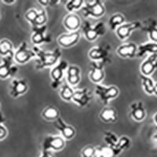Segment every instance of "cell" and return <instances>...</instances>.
I'll return each mask as SVG.
<instances>
[{
	"label": "cell",
	"mask_w": 157,
	"mask_h": 157,
	"mask_svg": "<svg viewBox=\"0 0 157 157\" xmlns=\"http://www.w3.org/2000/svg\"><path fill=\"white\" fill-rule=\"evenodd\" d=\"M32 50L36 54V68L37 69L54 67L60 61L61 52L59 48L54 49L53 51H45L39 47L34 46Z\"/></svg>",
	"instance_id": "obj_1"
},
{
	"label": "cell",
	"mask_w": 157,
	"mask_h": 157,
	"mask_svg": "<svg viewBox=\"0 0 157 157\" xmlns=\"http://www.w3.org/2000/svg\"><path fill=\"white\" fill-rule=\"evenodd\" d=\"M81 28L85 38L90 42L95 41L105 33V24L101 21L92 25L89 21L86 20L81 24Z\"/></svg>",
	"instance_id": "obj_2"
},
{
	"label": "cell",
	"mask_w": 157,
	"mask_h": 157,
	"mask_svg": "<svg viewBox=\"0 0 157 157\" xmlns=\"http://www.w3.org/2000/svg\"><path fill=\"white\" fill-rule=\"evenodd\" d=\"M82 10L83 12V16L86 17L100 18L105 13V6L100 0L84 1Z\"/></svg>",
	"instance_id": "obj_3"
},
{
	"label": "cell",
	"mask_w": 157,
	"mask_h": 157,
	"mask_svg": "<svg viewBox=\"0 0 157 157\" xmlns=\"http://www.w3.org/2000/svg\"><path fill=\"white\" fill-rule=\"evenodd\" d=\"M94 93L104 105H107L110 101L117 98L120 94V90L116 86H106L101 84H96Z\"/></svg>",
	"instance_id": "obj_4"
},
{
	"label": "cell",
	"mask_w": 157,
	"mask_h": 157,
	"mask_svg": "<svg viewBox=\"0 0 157 157\" xmlns=\"http://www.w3.org/2000/svg\"><path fill=\"white\" fill-rule=\"evenodd\" d=\"M110 50L111 47L108 45H99L92 47L90 50L88 55L91 61L101 62L105 64L112 61Z\"/></svg>",
	"instance_id": "obj_5"
},
{
	"label": "cell",
	"mask_w": 157,
	"mask_h": 157,
	"mask_svg": "<svg viewBox=\"0 0 157 157\" xmlns=\"http://www.w3.org/2000/svg\"><path fill=\"white\" fill-rule=\"evenodd\" d=\"M68 67V62L64 60H61L56 65L52 68L50 71V77H51V87L52 89L56 90L61 86L62 78H64V73Z\"/></svg>",
	"instance_id": "obj_6"
},
{
	"label": "cell",
	"mask_w": 157,
	"mask_h": 157,
	"mask_svg": "<svg viewBox=\"0 0 157 157\" xmlns=\"http://www.w3.org/2000/svg\"><path fill=\"white\" fill-rule=\"evenodd\" d=\"M35 57V52L29 48L26 42H22L13 54V60L20 64H26Z\"/></svg>",
	"instance_id": "obj_7"
},
{
	"label": "cell",
	"mask_w": 157,
	"mask_h": 157,
	"mask_svg": "<svg viewBox=\"0 0 157 157\" xmlns=\"http://www.w3.org/2000/svg\"><path fill=\"white\" fill-rule=\"evenodd\" d=\"M13 56L2 57L0 63V78L6 79L9 77L14 76L17 73L18 68L13 64Z\"/></svg>",
	"instance_id": "obj_8"
},
{
	"label": "cell",
	"mask_w": 157,
	"mask_h": 157,
	"mask_svg": "<svg viewBox=\"0 0 157 157\" xmlns=\"http://www.w3.org/2000/svg\"><path fill=\"white\" fill-rule=\"evenodd\" d=\"M47 25L43 26H35L32 27V35L31 37L32 43L39 47V45L43 43H49L51 42V37L47 33Z\"/></svg>",
	"instance_id": "obj_9"
},
{
	"label": "cell",
	"mask_w": 157,
	"mask_h": 157,
	"mask_svg": "<svg viewBox=\"0 0 157 157\" xmlns=\"http://www.w3.org/2000/svg\"><path fill=\"white\" fill-rule=\"evenodd\" d=\"M65 146V140L61 136L48 135L42 143V150L44 151H61Z\"/></svg>",
	"instance_id": "obj_10"
},
{
	"label": "cell",
	"mask_w": 157,
	"mask_h": 157,
	"mask_svg": "<svg viewBox=\"0 0 157 157\" xmlns=\"http://www.w3.org/2000/svg\"><path fill=\"white\" fill-rule=\"evenodd\" d=\"M105 64L101 62L91 61L90 64V79L96 84H100L105 78Z\"/></svg>",
	"instance_id": "obj_11"
},
{
	"label": "cell",
	"mask_w": 157,
	"mask_h": 157,
	"mask_svg": "<svg viewBox=\"0 0 157 157\" xmlns=\"http://www.w3.org/2000/svg\"><path fill=\"white\" fill-rule=\"evenodd\" d=\"M93 98V95L90 90L87 88L74 90L73 96L71 98V101H73L79 107H86Z\"/></svg>",
	"instance_id": "obj_12"
},
{
	"label": "cell",
	"mask_w": 157,
	"mask_h": 157,
	"mask_svg": "<svg viewBox=\"0 0 157 157\" xmlns=\"http://www.w3.org/2000/svg\"><path fill=\"white\" fill-rule=\"evenodd\" d=\"M54 123V126L59 132L61 133V136L64 140L72 139L75 135V130L72 126L68 125L64 123V120L61 117H59Z\"/></svg>",
	"instance_id": "obj_13"
},
{
	"label": "cell",
	"mask_w": 157,
	"mask_h": 157,
	"mask_svg": "<svg viewBox=\"0 0 157 157\" xmlns=\"http://www.w3.org/2000/svg\"><path fill=\"white\" fill-rule=\"evenodd\" d=\"M141 27V23L139 21L124 23L116 29V34L120 40L123 41V40H126L127 38H129L133 31Z\"/></svg>",
	"instance_id": "obj_14"
},
{
	"label": "cell",
	"mask_w": 157,
	"mask_h": 157,
	"mask_svg": "<svg viewBox=\"0 0 157 157\" xmlns=\"http://www.w3.org/2000/svg\"><path fill=\"white\" fill-rule=\"evenodd\" d=\"M29 90V85L25 79L14 78L10 85V94L13 98H17L24 95Z\"/></svg>",
	"instance_id": "obj_15"
},
{
	"label": "cell",
	"mask_w": 157,
	"mask_h": 157,
	"mask_svg": "<svg viewBox=\"0 0 157 157\" xmlns=\"http://www.w3.org/2000/svg\"><path fill=\"white\" fill-rule=\"evenodd\" d=\"M80 39V32L77 31L74 32H69L59 36L57 38V43L61 47L64 48H69L73 47Z\"/></svg>",
	"instance_id": "obj_16"
},
{
	"label": "cell",
	"mask_w": 157,
	"mask_h": 157,
	"mask_svg": "<svg viewBox=\"0 0 157 157\" xmlns=\"http://www.w3.org/2000/svg\"><path fill=\"white\" fill-rule=\"evenodd\" d=\"M130 116L134 121L141 122L146 117V111L142 101H135L130 106Z\"/></svg>",
	"instance_id": "obj_17"
},
{
	"label": "cell",
	"mask_w": 157,
	"mask_h": 157,
	"mask_svg": "<svg viewBox=\"0 0 157 157\" xmlns=\"http://www.w3.org/2000/svg\"><path fill=\"white\" fill-rule=\"evenodd\" d=\"M157 68V54H150L141 64V74L149 76Z\"/></svg>",
	"instance_id": "obj_18"
},
{
	"label": "cell",
	"mask_w": 157,
	"mask_h": 157,
	"mask_svg": "<svg viewBox=\"0 0 157 157\" xmlns=\"http://www.w3.org/2000/svg\"><path fill=\"white\" fill-rule=\"evenodd\" d=\"M66 81L67 83L72 86H77L81 79V70L79 67L74 64L68 65L66 70Z\"/></svg>",
	"instance_id": "obj_19"
},
{
	"label": "cell",
	"mask_w": 157,
	"mask_h": 157,
	"mask_svg": "<svg viewBox=\"0 0 157 157\" xmlns=\"http://www.w3.org/2000/svg\"><path fill=\"white\" fill-rule=\"evenodd\" d=\"M64 28L70 32H74L78 31L81 27V20L79 17L75 13H68L64 17L63 21Z\"/></svg>",
	"instance_id": "obj_20"
},
{
	"label": "cell",
	"mask_w": 157,
	"mask_h": 157,
	"mask_svg": "<svg viewBox=\"0 0 157 157\" xmlns=\"http://www.w3.org/2000/svg\"><path fill=\"white\" fill-rule=\"evenodd\" d=\"M137 47L134 43H127L120 45L116 52L118 55L123 58H133L137 55Z\"/></svg>",
	"instance_id": "obj_21"
},
{
	"label": "cell",
	"mask_w": 157,
	"mask_h": 157,
	"mask_svg": "<svg viewBox=\"0 0 157 157\" xmlns=\"http://www.w3.org/2000/svg\"><path fill=\"white\" fill-rule=\"evenodd\" d=\"M141 29L148 33L151 42L157 43V22L152 18H148L141 23Z\"/></svg>",
	"instance_id": "obj_22"
},
{
	"label": "cell",
	"mask_w": 157,
	"mask_h": 157,
	"mask_svg": "<svg viewBox=\"0 0 157 157\" xmlns=\"http://www.w3.org/2000/svg\"><path fill=\"white\" fill-rule=\"evenodd\" d=\"M146 54H157V43L153 42H146L137 47V57H141Z\"/></svg>",
	"instance_id": "obj_23"
},
{
	"label": "cell",
	"mask_w": 157,
	"mask_h": 157,
	"mask_svg": "<svg viewBox=\"0 0 157 157\" xmlns=\"http://www.w3.org/2000/svg\"><path fill=\"white\" fill-rule=\"evenodd\" d=\"M100 119L101 121L107 123H116L118 120L117 112L113 107L104 108L100 113Z\"/></svg>",
	"instance_id": "obj_24"
},
{
	"label": "cell",
	"mask_w": 157,
	"mask_h": 157,
	"mask_svg": "<svg viewBox=\"0 0 157 157\" xmlns=\"http://www.w3.org/2000/svg\"><path fill=\"white\" fill-rule=\"evenodd\" d=\"M42 116L46 120L48 121L54 122L57 120L60 116V112L58 109L53 105H48L43 109L42 113Z\"/></svg>",
	"instance_id": "obj_25"
},
{
	"label": "cell",
	"mask_w": 157,
	"mask_h": 157,
	"mask_svg": "<svg viewBox=\"0 0 157 157\" xmlns=\"http://www.w3.org/2000/svg\"><path fill=\"white\" fill-rule=\"evenodd\" d=\"M117 153L113 148L108 145L95 148L94 157H116Z\"/></svg>",
	"instance_id": "obj_26"
},
{
	"label": "cell",
	"mask_w": 157,
	"mask_h": 157,
	"mask_svg": "<svg viewBox=\"0 0 157 157\" xmlns=\"http://www.w3.org/2000/svg\"><path fill=\"white\" fill-rule=\"evenodd\" d=\"M14 50L13 43L6 39L0 40V55L3 57L6 56H13V57Z\"/></svg>",
	"instance_id": "obj_27"
},
{
	"label": "cell",
	"mask_w": 157,
	"mask_h": 157,
	"mask_svg": "<svg viewBox=\"0 0 157 157\" xmlns=\"http://www.w3.org/2000/svg\"><path fill=\"white\" fill-rule=\"evenodd\" d=\"M125 17L120 13H116L110 17L109 20V26L113 31H116L118 27L124 24Z\"/></svg>",
	"instance_id": "obj_28"
},
{
	"label": "cell",
	"mask_w": 157,
	"mask_h": 157,
	"mask_svg": "<svg viewBox=\"0 0 157 157\" xmlns=\"http://www.w3.org/2000/svg\"><path fill=\"white\" fill-rule=\"evenodd\" d=\"M130 145H131V141H130V137H127V136H122L118 139V142L114 149L117 155H120L122 152L130 148Z\"/></svg>",
	"instance_id": "obj_29"
},
{
	"label": "cell",
	"mask_w": 157,
	"mask_h": 157,
	"mask_svg": "<svg viewBox=\"0 0 157 157\" xmlns=\"http://www.w3.org/2000/svg\"><path fill=\"white\" fill-rule=\"evenodd\" d=\"M140 78L141 81V86L146 94L149 95L153 94V90L155 82L152 80V78L149 76H145V75H140Z\"/></svg>",
	"instance_id": "obj_30"
},
{
	"label": "cell",
	"mask_w": 157,
	"mask_h": 157,
	"mask_svg": "<svg viewBox=\"0 0 157 157\" xmlns=\"http://www.w3.org/2000/svg\"><path fill=\"white\" fill-rule=\"evenodd\" d=\"M74 90L72 89L69 84L64 83L61 86V90H60V96L61 99L65 101H71V98L73 96Z\"/></svg>",
	"instance_id": "obj_31"
},
{
	"label": "cell",
	"mask_w": 157,
	"mask_h": 157,
	"mask_svg": "<svg viewBox=\"0 0 157 157\" xmlns=\"http://www.w3.org/2000/svg\"><path fill=\"white\" fill-rule=\"evenodd\" d=\"M84 1L82 0H71V1H68L65 4V9L68 11L69 13H74V12L80 8L82 7L83 6Z\"/></svg>",
	"instance_id": "obj_32"
},
{
	"label": "cell",
	"mask_w": 157,
	"mask_h": 157,
	"mask_svg": "<svg viewBox=\"0 0 157 157\" xmlns=\"http://www.w3.org/2000/svg\"><path fill=\"white\" fill-rule=\"evenodd\" d=\"M103 137L104 141L105 142L106 145L112 147V148H113L116 147V144H117L118 142V139H119L116 134H114L113 132H111V131H106V132L104 134Z\"/></svg>",
	"instance_id": "obj_33"
},
{
	"label": "cell",
	"mask_w": 157,
	"mask_h": 157,
	"mask_svg": "<svg viewBox=\"0 0 157 157\" xmlns=\"http://www.w3.org/2000/svg\"><path fill=\"white\" fill-rule=\"evenodd\" d=\"M47 22V14L45 10L40 9L38 12L37 17L36 19V21H35L34 26L32 27H35V26H43L45 25Z\"/></svg>",
	"instance_id": "obj_34"
},
{
	"label": "cell",
	"mask_w": 157,
	"mask_h": 157,
	"mask_svg": "<svg viewBox=\"0 0 157 157\" xmlns=\"http://www.w3.org/2000/svg\"><path fill=\"white\" fill-rule=\"evenodd\" d=\"M6 118L4 115L0 112V141H2L7 137L8 130L5 126Z\"/></svg>",
	"instance_id": "obj_35"
},
{
	"label": "cell",
	"mask_w": 157,
	"mask_h": 157,
	"mask_svg": "<svg viewBox=\"0 0 157 157\" xmlns=\"http://www.w3.org/2000/svg\"><path fill=\"white\" fill-rule=\"evenodd\" d=\"M38 12L39 10L36 9H30L27 11V12L25 13V17L26 19L28 22L32 25V26H34L35 21H36V19L38 15Z\"/></svg>",
	"instance_id": "obj_36"
},
{
	"label": "cell",
	"mask_w": 157,
	"mask_h": 157,
	"mask_svg": "<svg viewBox=\"0 0 157 157\" xmlns=\"http://www.w3.org/2000/svg\"><path fill=\"white\" fill-rule=\"evenodd\" d=\"M94 147L91 146V145H87V146L82 148V152H81V155H82V157H94Z\"/></svg>",
	"instance_id": "obj_37"
},
{
	"label": "cell",
	"mask_w": 157,
	"mask_h": 157,
	"mask_svg": "<svg viewBox=\"0 0 157 157\" xmlns=\"http://www.w3.org/2000/svg\"><path fill=\"white\" fill-rule=\"evenodd\" d=\"M40 157H53L51 155L50 151H44L42 150V153L40 155Z\"/></svg>",
	"instance_id": "obj_38"
},
{
	"label": "cell",
	"mask_w": 157,
	"mask_h": 157,
	"mask_svg": "<svg viewBox=\"0 0 157 157\" xmlns=\"http://www.w3.org/2000/svg\"><path fill=\"white\" fill-rule=\"evenodd\" d=\"M2 3L6 4V5H12V4H14L16 2V1H7V0H3L2 1Z\"/></svg>",
	"instance_id": "obj_39"
},
{
	"label": "cell",
	"mask_w": 157,
	"mask_h": 157,
	"mask_svg": "<svg viewBox=\"0 0 157 157\" xmlns=\"http://www.w3.org/2000/svg\"><path fill=\"white\" fill-rule=\"evenodd\" d=\"M153 121L155 123V128L157 129V113H155L153 116Z\"/></svg>",
	"instance_id": "obj_40"
},
{
	"label": "cell",
	"mask_w": 157,
	"mask_h": 157,
	"mask_svg": "<svg viewBox=\"0 0 157 157\" xmlns=\"http://www.w3.org/2000/svg\"><path fill=\"white\" fill-rule=\"evenodd\" d=\"M153 94L157 97V82H155L154 85V90H153Z\"/></svg>",
	"instance_id": "obj_41"
},
{
	"label": "cell",
	"mask_w": 157,
	"mask_h": 157,
	"mask_svg": "<svg viewBox=\"0 0 157 157\" xmlns=\"http://www.w3.org/2000/svg\"><path fill=\"white\" fill-rule=\"evenodd\" d=\"M153 139L155 140V141L157 142V133H156V134H154V135H153Z\"/></svg>",
	"instance_id": "obj_42"
},
{
	"label": "cell",
	"mask_w": 157,
	"mask_h": 157,
	"mask_svg": "<svg viewBox=\"0 0 157 157\" xmlns=\"http://www.w3.org/2000/svg\"><path fill=\"white\" fill-rule=\"evenodd\" d=\"M0 18H1V13H0Z\"/></svg>",
	"instance_id": "obj_43"
},
{
	"label": "cell",
	"mask_w": 157,
	"mask_h": 157,
	"mask_svg": "<svg viewBox=\"0 0 157 157\" xmlns=\"http://www.w3.org/2000/svg\"><path fill=\"white\" fill-rule=\"evenodd\" d=\"M0 109H1V104H0Z\"/></svg>",
	"instance_id": "obj_44"
}]
</instances>
